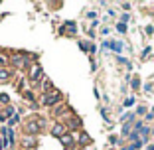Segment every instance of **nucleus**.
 Here are the masks:
<instances>
[{"mask_svg":"<svg viewBox=\"0 0 154 150\" xmlns=\"http://www.w3.org/2000/svg\"><path fill=\"white\" fill-rule=\"evenodd\" d=\"M65 111H67V107H63V105H61V107H57V109H55V115H63Z\"/></svg>","mask_w":154,"mask_h":150,"instance_id":"obj_21","label":"nucleus"},{"mask_svg":"<svg viewBox=\"0 0 154 150\" xmlns=\"http://www.w3.org/2000/svg\"><path fill=\"white\" fill-rule=\"evenodd\" d=\"M28 150H36V148H28Z\"/></svg>","mask_w":154,"mask_h":150,"instance_id":"obj_32","label":"nucleus"},{"mask_svg":"<svg viewBox=\"0 0 154 150\" xmlns=\"http://www.w3.org/2000/svg\"><path fill=\"white\" fill-rule=\"evenodd\" d=\"M121 121H122V124H131L132 121H134V113H127V115H122Z\"/></svg>","mask_w":154,"mask_h":150,"instance_id":"obj_10","label":"nucleus"},{"mask_svg":"<svg viewBox=\"0 0 154 150\" xmlns=\"http://www.w3.org/2000/svg\"><path fill=\"white\" fill-rule=\"evenodd\" d=\"M51 91H55L54 83H51L50 79H45V81H44V95H48V93H51Z\"/></svg>","mask_w":154,"mask_h":150,"instance_id":"obj_9","label":"nucleus"},{"mask_svg":"<svg viewBox=\"0 0 154 150\" xmlns=\"http://www.w3.org/2000/svg\"><path fill=\"white\" fill-rule=\"evenodd\" d=\"M121 22H122V24L128 22V14H122V16H121Z\"/></svg>","mask_w":154,"mask_h":150,"instance_id":"obj_28","label":"nucleus"},{"mask_svg":"<svg viewBox=\"0 0 154 150\" xmlns=\"http://www.w3.org/2000/svg\"><path fill=\"white\" fill-rule=\"evenodd\" d=\"M148 150H154V144H150V146H148Z\"/></svg>","mask_w":154,"mask_h":150,"instance_id":"obj_30","label":"nucleus"},{"mask_svg":"<svg viewBox=\"0 0 154 150\" xmlns=\"http://www.w3.org/2000/svg\"><path fill=\"white\" fill-rule=\"evenodd\" d=\"M61 99H63L61 91L55 89V91H51V93H48V95L42 97V107H54V105H57Z\"/></svg>","mask_w":154,"mask_h":150,"instance_id":"obj_1","label":"nucleus"},{"mask_svg":"<svg viewBox=\"0 0 154 150\" xmlns=\"http://www.w3.org/2000/svg\"><path fill=\"white\" fill-rule=\"evenodd\" d=\"M18 123H20V115H14V117L8 121V124H10V127H14V124H18Z\"/></svg>","mask_w":154,"mask_h":150,"instance_id":"obj_16","label":"nucleus"},{"mask_svg":"<svg viewBox=\"0 0 154 150\" xmlns=\"http://www.w3.org/2000/svg\"><path fill=\"white\" fill-rule=\"evenodd\" d=\"M51 134H54V136H57V138H61L63 134H67V128H65V124L61 123V121H57V123L51 127Z\"/></svg>","mask_w":154,"mask_h":150,"instance_id":"obj_5","label":"nucleus"},{"mask_svg":"<svg viewBox=\"0 0 154 150\" xmlns=\"http://www.w3.org/2000/svg\"><path fill=\"white\" fill-rule=\"evenodd\" d=\"M59 140H61V144H63V146H71L73 144V136H71V134H63Z\"/></svg>","mask_w":154,"mask_h":150,"instance_id":"obj_12","label":"nucleus"},{"mask_svg":"<svg viewBox=\"0 0 154 150\" xmlns=\"http://www.w3.org/2000/svg\"><path fill=\"white\" fill-rule=\"evenodd\" d=\"M117 30H119L121 34H125V32H127V26H125L122 22H119V24H117Z\"/></svg>","mask_w":154,"mask_h":150,"instance_id":"obj_20","label":"nucleus"},{"mask_svg":"<svg viewBox=\"0 0 154 150\" xmlns=\"http://www.w3.org/2000/svg\"><path fill=\"white\" fill-rule=\"evenodd\" d=\"M89 142H91L89 134H87V132H81V134H79V144H81V146H85V144H89Z\"/></svg>","mask_w":154,"mask_h":150,"instance_id":"obj_13","label":"nucleus"},{"mask_svg":"<svg viewBox=\"0 0 154 150\" xmlns=\"http://www.w3.org/2000/svg\"><path fill=\"white\" fill-rule=\"evenodd\" d=\"M79 47H81L83 51H89V46H87L85 41H79Z\"/></svg>","mask_w":154,"mask_h":150,"instance_id":"obj_24","label":"nucleus"},{"mask_svg":"<svg viewBox=\"0 0 154 150\" xmlns=\"http://www.w3.org/2000/svg\"><path fill=\"white\" fill-rule=\"evenodd\" d=\"M6 134H8V144L14 146V142H16V138H14V136H16V132H14L12 128H6Z\"/></svg>","mask_w":154,"mask_h":150,"instance_id":"obj_14","label":"nucleus"},{"mask_svg":"<svg viewBox=\"0 0 154 150\" xmlns=\"http://www.w3.org/2000/svg\"><path fill=\"white\" fill-rule=\"evenodd\" d=\"M0 103H10V97L6 93H0Z\"/></svg>","mask_w":154,"mask_h":150,"instance_id":"obj_19","label":"nucleus"},{"mask_svg":"<svg viewBox=\"0 0 154 150\" xmlns=\"http://www.w3.org/2000/svg\"><path fill=\"white\" fill-rule=\"evenodd\" d=\"M24 97H26L28 101H32V103L36 101V97H34V93H32V91H24Z\"/></svg>","mask_w":154,"mask_h":150,"instance_id":"obj_17","label":"nucleus"},{"mask_svg":"<svg viewBox=\"0 0 154 150\" xmlns=\"http://www.w3.org/2000/svg\"><path fill=\"white\" fill-rule=\"evenodd\" d=\"M63 124H65V128H69V130H75V128L81 127V121H79L77 117H69V118L63 121Z\"/></svg>","mask_w":154,"mask_h":150,"instance_id":"obj_6","label":"nucleus"},{"mask_svg":"<svg viewBox=\"0 0 154 150\" xmlns=\"http://www.w3.org/2000/svg\"><path fill=\"white\" fill-rule=\"evenodd\" d=\"M146 34H148V36H152V34H154V26H146Z\"/></svg>","mask_w":154,"mask_h":150,"instance_id":"obj_27","label":"nucleus"},{"mask_svg":"<svg viewBox=\"0 0 154 150\" xmlns=\"http://www.w3.org/2000/svg\"><path fill=\"white\" fill-rule=\"evenodd\" d=\"M59 32H61V34H65V32H67L69 36H73V34H75V24H73V22H65L63 26L59 28Z\"/></svg>","mask_w":154,"mask_h":150,"instance_id":"obj_8","label":"nucleus"},{"mask_svg":"<svg viewBox=\"0 0 154 150\" xmlns=\"http://www.w3.org/2000/svg\"><path fill=\"white\" fill-rule=\"evenodd\" d=\"M20 146H22L24 150L36 148V136H32V134H26V136H22V138H20Z\"/></svg>","mask_w":154,"mask_h":150,"instance_id":"obj_4","label":"nucleus"},{"mask_svg":"<svg viewBox=\"0 0 154 150\" xmlns=\"http://www.w3.org/2000/svg\"><path fill=\"white\" fill-rule=\"evenodd\" d=\"M132 132V123L131 124H122V136L125 138H128V134Z\"/></svg>","mask_w":154,"mask_h":150,"instance_id":"obj_15","label":"nucleus"},{"mask_svg":"<svg viewBox=\"0 0 154 150\" xmlns=\"http://www.w3.org/2000/svg\"><path fill=\"white\" fill-rule=\"evenodd\" d=\"M42 75H44V69H42V65L34 61V63H32V67H30V73H28L30 81H32V83H38V81L42 79Z\"/></svg>","mask_w":154,"mask_h":150,"instance_id":"obj_2","label":"nucleus"},{"mask_svg":"<svg viewBox=\"0 0 154 150\" xmlns=\"http://www.w3.org/2000/svg\"><path fill=\"white\" fill-rule=\"evenodd\" d=\"M140 146H142V142H140V140H138V142H132V144H131V146H128V148H127V150H138V148H140Z\"/></svg>","mask_w":154,"mask_h":150,"instance_id":"obj_18","label":"nucleus"},{"mask_svg":"<svg viewBox=\"0 0 154 150\" xmlns=\"http://www.w3.org/2000/svg\"><path fill=\"white\" fill-rule=\"evenodd\" d=\"M24 130H26L28 134H32V136H34V134H38L42 128H40V124H38V121L34 118V121H28V123H24Z\"/></svg>","mask_w":154,"mask_h":150,"instance_id":"obj_3","label":"nucleus"},{"mask_svg":"<svg viewBox=\"0 0 154 150\" xmlns=\"http://www.w3.org/2000/svg\"><path fill=\"white\" fill-rule=\"evenodd\" d=\"M136 115H146V109H144V107H142V105H140V107H138V109H136Z\"/></svg>","mask_w":154,"mask_h":150,"instance_id":"obj_25","label":"nucleus"},{"mask_svg":"<svg viewBox=\"0 0 154 150\" xmlns=\"http://www.w3.org/2000/svg\"><path fill=\"white\" fill-rule=\"evenodd\" d=\"M0 150H2V136H0Z\"/></svg>","mask_w":154,"mask_h":150,"instance_id":"obj_31","label":"nucleus"},{"mask_svg":"<svg viewBox=\"0 0 154 150\" xmlns=\"http://www.w3.org/2000/svg\"><path fill=\"white\" fill-rule=\"evenodd\" d=\"M132 103H134V97H128V99L125 101V107H131Z\"/></svg>","mask_w":154,"mask_h":150,"instance_id":"obj_23","label":"nucleus"},{"mask_svg":"<svg viewBox=\"0 0 154 150\" xmlns=\"http://www.w3.org/2000/svg\"><path fill=\"white\" fill-rule=\"evenodd\" d=\"M6 118H8V117H6L4 113H0V121H6Z\"/></svg>","mask_w":154,"mask_h":150,"instance_id":"obj_29","label":"nucleus"},{"mask_svg":"<svg viewBox=\"0 0 154 150\" xmlns=\"http://www.w3.org/2000/svg\"><path fill=\"white\" fill-rule=\"evenodd\" d=\"M6 63H8V59H6V55H4V54H0V65L4 67Z\"/></svg>","mask_w":154,"mask_h":150,"instance_id":"obj_22","label":"nucleus"},{"mask_svg":"<svg viewBox=\"0 0 154 150\" xmlns=\"http://www.w3.org/2000/svg\"><path fill=\"white\" fill-rule=\"evenodd\" d=\"M10 75H12V73H10L6 67H0V81H8Z\"/></svg>","mask_w":154,"mask_h":150,"instance_id":"obj_11","label":"nucleus"},{"mask_svg":"<svg viewBox=\"0 0 154 150\" xmlns=\"http://www.w3.org/2000/svg\"><path fill=\"white\" fill-rule=\"evenodd\" d=\"M138 87H140V81L138 79H132V89H138Z\"/></svg>","mask_w":154,"mask_h":150,"instance_id":"obj_26","label":"nucleus"},{"mask_svg":"<svg viewBox=\"0 0 154 150\" xmlns=\"http://www.w3.org/2000/svg\"><path fill=\"white\" fill-rule=\"evenodd\" d=\"M103 47H107V50H115V51H121L122 50V44L121 41H103Z\"/></svg>","mask_w":154,"mask_h":150,"instance_id":"obj_7","label":"nucleus"}]
</instances>
